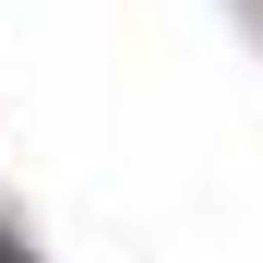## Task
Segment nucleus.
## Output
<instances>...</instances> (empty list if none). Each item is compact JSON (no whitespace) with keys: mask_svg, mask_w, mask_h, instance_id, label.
I'll list each match as a JSON object with an SVG mask.
<instances>
[{"mask_svg":"<svg viewBox=\"0 0 263 263\" xmlns=\"http://www.w3.org/2000/svg\"><path fill=\"white\" fill-rule=\"evenodd\" d=\"M0 263H24V251H12V239H0Z\"/></svg>","mask_w":263,"mask_h":263,"instance_id":"f257e3e1","label":"nucleus"}]
</instances>
